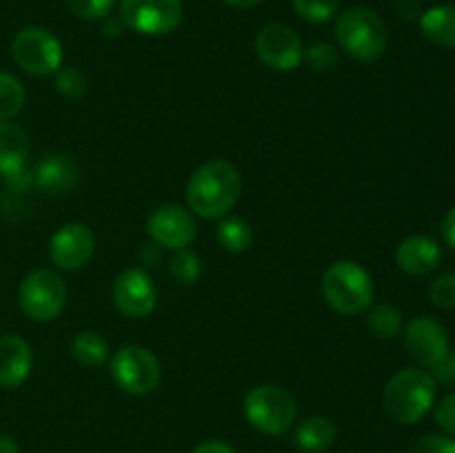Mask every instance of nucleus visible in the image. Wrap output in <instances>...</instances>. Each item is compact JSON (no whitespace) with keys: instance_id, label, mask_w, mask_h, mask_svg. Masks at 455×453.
Returning <instances> with one entry per match:
<instances>
[{"instance_id":"2f4dec72","label":"nucleus","mask_w":455,"mask_h":453,"mask_svg":"<svg viewBox=\"0 0 455 453\" xmlns=\"http://www.w3.org/2000/svg\"><path fill=\"white\" fill-rule=\"evenodd\" d=\"M435 422L449 435H455V393H449L447 398L440 400V404L435 407Z\"/></svg>"},{"instance_id":"5701e85b","label":"nucleus","mask_w":455,"mask_h":453,"mask_svg":"<svg viewBox=\"0 0 455 453\" xmlns=\"http://www.w3.org/2000/svg\"><path fill=\"white\" fill-rule=\"evenodd\" d=\"M369 331L378 338V340H394L403 333L404 322L403 314L398 306L394 305H378L369 311Z\"/></svg>"},{"instance_id":"7c9ffc66","label":"nucleus","mask_w":455,"mask_h":453,"mask_svg":"<svg viewBox=\"0 0 455 453\" xmlns=\"http://www.w3.org/2000/svg\"><path fill=\"white\" fill-rule=\"evenodd\" d=\"M411 453H455V440L451 435H425L413 444Z\"/></svg>"},{"instance_id":"20e7f679","label":"nucleus","mask_w":455,"mask_h":453,"mask_svg":"<svg viewBox=\"0 0 455 453\" xmlns=\"http://www.w3.org/2000/svg\"><path fill=\"white\" fill-rule=\"evenodd\" d=\"M336 40L358 62H376L385 56L389 31L385 20L369 7H351L336 20Z\"/></svg>"},{"instance_id":"473e14b6","label":"nucleus","mask_w":455,"mask_h":453,"mask_svg":"<svg viewBox=\"0 0 455 453\" xmlns=\"http://www.w3.org/2000/svg\"><path fill=\"white\" fill-rule=\"evenodd\" d=\"M431 376L435 382H443V385L455 386V351H449L434 369H431Z\"/></svg>"},{"instance_id":"aec40b11","label":"nucleus","mask_w":455,"mask_h":453,"mask_svg":"<svg viewBox=\"0 0 455 453\" xmlns=\"http://www.w3.org/2000/svg\"><path fill=\"white\" fill-rule=\"evenodd\" d=\"M336 425L329 417L311 416L298 425L293 442L305 453H323L336 442Z\"/></svg>"},{"instance_id":"b1692460","label":"nucleus","mask_w":455,"mask_h":453,"mask_svg":"<svg viewBox=\"0 0 455 453\" xmlns=\"http://www.w3.org/2000/svg\"><path fill=\"white\" fill-rule=\"evenodd\" d=\"M27 102V91L18 78L7 71H0V123L20 114Z\"/></svg>"},{"instance_id":"7ed1b4c3","label":"nucleus","mask_w":455,"mask_h":453,"mask_svg":"<svg viewBox=\"0 0 455 453\" xmlns=\"http://www.w3.org/2000/svg\"><path fill=\"white\" fill-rule=\"evenodd\" d=\"M373 280L364 266L354 260H338L323 275L324 302L340 315H360L373 302Z\"/></svg>"},{"instance_id":"f257e3e1","label":"nucleus","mask_w":455,"mask_h":453,"mask_svg":"<svg viewBox=\"0 0 455 453\" xmlns=\"http://www.w3.org/2000/svg\"><path fill=\"white\" fill-rule=\"evenodd\" d=\"M243 194V176L229 160H209L187 182V204L204 220L225 218Z\"/></svg>"},{"instance_id":"dca6fc26","label":"nucleus","mask_w":455,"mask_h":453,"mask_svg":"<svg viewBox=\"0 0 455 453\" xmlns=\"http://www.w3.org/2000/svg\"><path fill=\"white\" fill-rule=\"evenodd\" d=\"M78 182V164L67 154H44L34 167V185L44 194H67Z\"/></svg>"},{"instance_id":"c756f323","label":"nucleus","mask_w":455,"mask_h":453,"mask_svg":"<svg viewBox=\"0 0 455 453\" xmlns=\"http://www.w3.org/2000/svg\"><path fill=\"white\" fill-rule=\"evenodd\" d=\"M429 298L438 309H455V274L435 278L429 287Z\"/></svg>"},{"instance_id":"58836bf2","label":"nucleus","mask_w":455,"mask_h":453,"mask_svg":"<svg viewBox=\"0 0 455 453\" xmlns=\"http://www.w3.org/2000/svg\"><path fill=\"white\" fill-rule=\"evenodd\" d=\"M229 7H235V9H249V7H256V4H260L262 0H225Z\"/></svg>"},{"instance_id":"2eb2a0df","label":"nucleus","mask_w":455,"mask_h":453,"mask_svg":"<svg viewBox=\"0 0 455 453\" xmlns=\"http://www.w3.org/2000/svg\"><path fill=\"white\" fill-rule=\"evenodd\" d=\"M34 367V354L25 338L16 333L0 336V386L16 389L29 378Z\"/></svg>"},{"instance_id":"72a5a7b5","label":"nucleus","mask_w":455,"mask_h":453,"mask_svg":"<svg viewBox=\"0 0 455 453\" xmlns=\"http://www.w3.org/2000/svg\"><path fill=\"white\" fill-rule=\"evenodd\" d=\"M3 180L12 191H27L31 185H34V171H31L29 167H25L20 169V171L9 173V176H4Z\"/></svg>"},{"instance_id":"bb28decb","label":"nucleus","mask_w":455,"mask_h":453,"mask_svg":"<svg viewBox=\"0 0 455 453\" xmlns=\"http://www.w3.org/2000/svg\"><path fill=\"white\" fill-rule=\"evenodd\" d=\"M56 89L67 100H80L87 93V76L76 67H60L56 71Z\"/></svg>"},{"instance_id":"9b49d317","label":"nucleus","mask_w":455,"mask_h":453,"mask_svg":"<svg viewBox=\"0 0 455 453\" xmlns=\"http://www.w3.org/2000/svg\"><path fill=\"white\" fill-rule=\"evenodd\" d=\"M111 296H114V305L120 315L129 320L149 318L158 305V289H156L154 280L145 269H136V266L118 274Z\"/></svg>"},{"instance_id":"412c9836","label":"nucleus","mask_w":455,"mask_h":453,"mask_svg":"<svg viewBox=\"0 0 455 453\" xmlns=\"http://www.w3.org/2000/svg\"><path fill=\"white\" fill-rule=\"evenodd\" d=\"M71 355L83 367L96 369L109 360V342L98 331H80L71 340Z\"/></svg>"},{"instance_id":"393cba45","label":"nucleus","mask_w":455,"mask_h":453,"mask_svg":"<svg viewBox=\"0 0 455 453\" xmlns=\"http://www.w3.org/2000/svg\"><path fill=\"white\" fill-rule=\"evenodd\" d=\"M169 271L180 284H194L203 274V262H200L198 253L187 247L173 253V258L169 260Z\"/></svg>"},{"instance_id":"f03ea898","label":"nucleus","mask_w":455,"mask_h":453,"mask_svg":"<svg viewBox=\"0 0 455 453\" xmlns=\"http://www.w3.org/2000/svg\"><path fill=\"white\" fill-rule=\"evenodd\" d=\"M438 382L425 369H400L382 391V407L398 425H418L435 402Z\"/></svg>"},{"instance_id":"39448f33","label":"nucleus","mask_w":455,"mask_h":453,"mask_svg":"<svg viewBox=\"0 0 455 453\" xmlns=\"http://www.w3.org/2000/svg\"><path fill=\"white\" fill-rule=\"evenodd\" d=\"M243 411L256 431L265 435H283L296 422L298 402L283 386L258 385L244 395Z\"/></svg>"},{"instance_id":"4c0bfd02","label":"nucleus","mask_w":455,"mask_h":453,"mask_svg":"<svg viewBox=\"0 0 455 453\" xmlns=\"http://www.w3.org/2000/svg\"><path fill=\"white\" fill-rule=\"evenodd\" d=\"M0 453H20L18 442L9 435H0Z\"/></svg>"},{"instance_id":"9d476101","label":"nucleus","mask_w":455,"mask_h":453,"mask_svg":"<svg viewBox=\"0 0 455 453\" xmlns=\"http://www.w3.org/2000/svg\"><path fill=\"white\" fill-rule=\"evenodd\" d=\"M256 53L271 71H293L305 60L302 38L283 22H269L256 34Z\"/></svg>"},{"instance_id":"a878e982","label":"nucleus","mask_w":455,"mask_h":453,"mask_svg":"<svg viewBox=\"0 0 455 453\" xmlns=\"http://www.w3.org/2000/svg\"><path fill=\"white\" fill-rule=\"evenodd\" d=\"M340 9V0H293V12L309 25H324Z\"/></svg>"},{"instance_id":"6ab92c4d","label":"nucleus","mask_w":455,"mask_h":453,"mask_svg":"<svg viewBox=\"0 0 455 453\" xmlns=\"http://www.w3.org/2000/svg\"><path fill=\"white\" fill-rule=\"evenodd\" d=\"M420 31L429 43L455 49V4H435L420 18Z\"/></svg>"},{"instance_id":"c85d7f7f","label":"nucleus","mask_w":455,"mask_h":453,"mask_svg":"<svg viewBox=\"0 0 455 453\" xmlns=\"http://www.w3.org/2000/svg\"><path fill=\"white\" fill-rule=\"evenodd\" d=\"M305 60L314 71H331L340 65L336 47L329 43H315L309 49H305Z\"/></svg>"},{"instance_id":"f704fd0d","label":"nucleus","mask_w":455,"mask_h":453,"mask_svg":"<svg viewBox=\"0 0 455 453\" xmlns=\"http://www.w3.org/2000/svg\"><path fill=\"white\" fill-rule=\"evenodd\" d=\"M191 453H235V451L231 444L222 442V440H204V442H200Z\"/></svg>"},{"instance_id":"423d86ee","label":"nucleus","mask_w":455,"mask_h":453,"mask_svg":"<svg viewBox=\"0 0 455 453\" xmlns=\"http://www.w3.org/2000/svg\"><path fill=\"white\" fill-rule=\"evenodd\" d=\"M18 305L34 322H52L67 305V284L56 271L36 269L18 287Z\"/></svg>"},{"instance_id":"0eeeda50","label":"nucleus","mask_w":455,"mask_h":453,"mask_svg":"<svg viewBox=\"0 0 455 453\" xmlns=\"http://www.w3.org/2000/svg\"><path fill=\"white\" fill-rule=\"evenodd\" d=\"M109 371L116 386L129 395H147L158 389L163 380L160 360L140 345H127L109 360Z\"/></svg>"},{"instance_id":"1a4fd4ad","label":"nucleus","mask_w":455,"mask_h":453,"mask_svg":"<svg viewBox=\"0 0 455 453\" xmlns=\"http://www.w3.org/2000/svg\"><path fill=\"white\" fill-rule=\"evenodd\" d=\"M120 20L142 36H167L182 20V0H120Z\"/></svg>"},{"instance_id":"ddd939ff","label":"nucleus","mask_w":455,"mask_h":453,"mask_svg":"<svg viewBox=\"0 0 455 453\" xmlns=\"http://www.w3.org/2000/svg\"><path fill=\"white\" fill-rule=\"evenodd\" d=\"M147 234L160 247L180 251L194 242L196 235H198V226H196L191 211H187L185 207L163 204V207L151 211L149 220H147Z\"/></svg>"},{"instance_id":"e433bc0d","label":"nucleus","mask_w":455,"mask_h":453,"mask_svg":"<svg viewBox=\"0 0 455 453\" xmlns=\"http://www.w3.org/2000/svg\"><path fill=\"white\" fill-rule=\"evenodd\" d=\"M124 29V22L120 20V18H105V22H102V31H105V36H118L123 34Z\"/></svg>"},{"instance_id":"cd10ccee","label":"nucleus","mask_w":455,"mask_h":453,"mask_svg":"<svg viewBox=\"0 0 455 453\" xmlns=\"http://www.w3.org/2000/svg\"><path fill=\"white\" fill-rule=\"evenodd\" d=\"M69 12L80 20H105L116 0H65Z\"/></svg>"},{"instance_id":"f3484780","label":"nucleus","mask_w":455,"mask_h":453,"mask_svg":"<svg viewBox=\"0 0 455 453\" xmlns=\"http://www.w3.org/2000/svg\"><path fill=\"white\" fill-rule=\"evenodd\" d=\"M443 249L429 235H409L395 249V262L409 275H429L438 269Z\"/></svg>"},{"instance_id":"4468645a","label":"nucleus","mask_w":455,"mask_h":453,"mask_svg":"<svg viewBox=\"0 0 455 453\" xmlns=\"http://www.w3.org/2000/svg\"><path fill=\"white\" fill-rule=\"evenodd\" d=\"M96 238L84 222H67L49 242V258L62 271H78L92 260Z\"/></svg>"},{"instance_id":"c9c22d12","label":"nucleus","mask_w":455,"mask_h":453,"mask_svg":"<svg viewBox=\"0 0 455 453\" xmlns=\"http://www.w3.org/2000/svg\"><path fill=\"white\" fill-rule=\"evenodd\" d=\"M443 235H444V240H447L449 247H451L455 251V207L447 213V218H444Z\"/></svg>"},{"instance_id":"f8f14e48","label":"nucleus","mask_w":455,"mask_h":453,"mask_svg":"<svg viewBox=\"0 0 455 453\" xmlns=\"http://www.w3.org/2000/svg\"><path fill=\"white\" fill-rule=\"evenodd\" d=\"M404 346L416 364L434 369L449 354V333L440 320L420 315L404 327Z\"/></svg>"},{"instance_id":"6e6552de","label":"nucleus","mask_w":455,"mask_h":453,"mask_svg":"<svg viewBox=\"0 0 455 453\" xmlns=\"http://www.w3.org/2000/svg\"><path fill=\"white\" fill-rule=\"evenodd\" d=\"M12 56L27 74L49 76L62 67V44L43 27H25L13 36Z\"/></svg>"},{"instance_id":"4be33fe9","label":"nucleus","mask_w":455,"mask_h":453,"mask_svg":"<svg viewBox=\"0 0 455 453\" xmlns=\"http://www.w3.org/2000/svg\"><path fill=\"white\" fill-rule=\"evenodd\" d=\"M216 238L220 242L222 249L231 253H243L251 247L253 242V231L249 226L247 220L235 216H225L220 218L216 226Z\"/></svg>"},{"instance_id":"a211bd4d","label":"nucleus","mask_w":455,"mask_h":453,"mask_svg":"<svg viewBox=\"0 0 455 453\" xmlns=\"http://www.w3.org/2000/svg\"><path fill=\"white\" fill-rule=\"evenodd\" d=\"M29 155V136L13 120L0 123V176H9L27 167Z\"/></svg>"}]
</instances>
